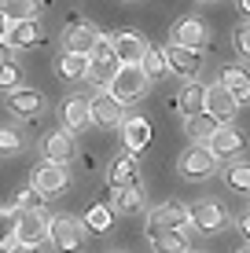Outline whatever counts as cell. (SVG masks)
I'll use <instances>...</instances> for the list:
<instances>
[{
    "instance_id": "1",
    "label": "cell",
    "mask_w": 250,
    "mask_h": 253,
    "mask_svg": "<svg viewBox=\"0 0 250 253\" xmlns=\"http://www.w3.org/2000/svg\"><path fill=\"white\" fill-rule=\"evenodd\" d=\"M85 231L89 228L81 220H74V216H66V213L48 220V242H51L55 253H85V242H89Z\"/></svg>"
},
{
    "instance_id": "2",
    "label": "cell",
    "mask_w": 250,
    "mask_h": 253,
    "mask_svg": "<svg viewBox=\"0 0 250 253\" xmlns=\"http://www.w3.org/2000/svg\"><path fill=\"white\" fill-rule=\"evenodd\" d=\"M118 70H122V59H118V51H114V37L103 33V41L96 44V51H92V59H89V77H85V81H92L96 88H107Z\"/></svg>"
},
{
    "instance_id": "3",
    "label": "cell",
    "mask_w": 250,
    "mask_h": 253,
    "mask_svg": "<svg viewBox=\"0 0 250 253\" xmlns=\"http://www.w3.org/2000/svg\"><path fill=\"white\" fill-rule=\"evenodd\" d=\"M151 88V77L144 74V66H122L114 74V81L107 84V92L114 95V99H122V103H136V99H144V92Z\"/></svg>"
},
{
    "instance_id": "4",
    "label": "cell",
    "mask_w": 250,
    "mask_h": 253,
    "mask_svg": "<svg viewBox=\"0 0 250 253\" xmlns=\"http://www.w3.org/2000/svg\"><path fill=\"white\" fill-rule=\"evenodd\" d=\"M158 231H195L192 228V213H188V206L180 202H166L158 209H151L148 216V235H158Z\"/></svg>"
},
{
    "instance_id": "5",
    "label": "cell",
    "mask_w": 250,
    "mask_h": 253,
    "mask_svg": "<svg viewBox=\"0 0 250 253\" xmlns=\"http://www.w3.org/2000/svg\"><path fill=\"white\" fill-rule=\"evenodd\" d=\"M103 41V30H96L92 22H81V19H70V30L63 33V51H74V55H89L96 51V44Z\"/></svg>"
},
{
    "instance_id": "6",
    "label": "cell",
    "mask_w": 250,
    "mask_h": 253,
    "mask_svg": "<svg viewBox=\"0 0 250 253\" xmlns=\"http://www.w3.org/2000/svg\"><path fill=\"white\" fill-rule=\"evenodd\" d=\"M213 169H217V158L210 154V147H188L180 154V176L199 184V180H210Z\"/></svg>"
},
{
    "instance_id": "7",
    "label": "cell",
    "mask_w": 250,
    "mask_h": 253,
    "mask_svg": "<svg viewBox=\"0 0 250 253\" xmlns=\"http://www.w3.org/2000/svg\"><path fill=\"white\" fill-rule=\"evenodd\" d=\"M41 154H45V162H51V165H70L77 158V139H74V132H66V128L48 132L45 139H41Z\"/></svg>"
},
{
    "instance_id": "8",
    "label": "cell",
    "mask_w": 250,
    "mask_h": 253,
    "mask_svg": "<svg viewBox=\"0 0 250 253\" xmlns=\"http://www.w3.org/2000/svg\"><path fill=\"white\" fill-rule=\"evenodd\" d=\"M188 213H192L195 231H221L228 224V213H225V206H221L217 198H199V202L188 206Z\"/></svg>"
},
{
    "instance_id": "9",
    "label": "cell",
    "mask_w": 250,
    "mask_h": 253,
    "mask_svg": "<svg viewBox=\"0 0 250 253\" xmlns=\"http://www.w3.org/2000/svg\"><path fill=\"white\" fill-rule=\"evenodd\" d=\"M48 220L41 209H30V213H19V235H15V242L19 246H30V250H41L48 242Z\"/></svg>"
},
{
    "instance_id": "10",
    "label": "cell",
    "mask_w": 250,
    "mask_h": 253,
    "mask_svg": "<svg viewBox=\"0 0 250 253\" xmlns=\"http://www.w3.org/2000/svg\"><path fill=\"white\" fill-rule=\"evenodd\" d=\"M92 121H96L100 128H114V125H125V103L114 99L107 88H100L96 95H92Z\"/></svg>"
},
{
    "instance_id": "11",
    "label": "cell",
    "mask_w": 250,
    "mask_h": 253,
    "mask_svg": "<svg viewBox=\"0 0 250 253\" xmlns=\"http://www.w3.org/2000/svg\"><path fill=\"white\" fill-rule=\"evenodd\" d=\"M202 114H210L213 121H221V125H228L232 118L239 114V103H236V95H232L225 84H206V110Z\"/></svg>"
},
{
    "instance_id": "12",
    "label": "cell",
    "mask_w": 250,
    "mask_h": 253,
    "mask_svg": "<svg viewBox=\"0 0 250 253\" xmlns=\"http://www.w3.org/2000/svg\"><path fill=\"white\" fill-rule=\"evenodd\" d=\"M169 44L202 51L206 44H210V30H206L199 19H177V22H173V30H169Z\"/></svg>"
},
{
    "instance_id": "13",
    "label": "cell",
    "mask_w": 250,
    "mask_h": 253,
    "mask_svg": "<svg viewBox=\"0 0 250 253\" xmlns=\"http://www.w3.org/2000/svg\"><path fill=\"white\" fill-rule=\"evenodd\" d=\"M166 59H169V74H177L180 81H195V74L202 70V51H195V48L169 44L166 48Z\"/></svg>"
},
{
    "instance_id": "14",
    "label": "cell",
    "mask_w": 250,
    "mask_h": 253,
    "mask_svg": "<svg viewBox=\"0 0 250 253\" xmlns=\"http://www.w3.org/2000/svg\"><path fill=\"white\" fill-rule=\"evenodd\" d=\"M206 147H210V154L217 162H232V158H239V151L247 147V132H239V128H232V125H221L217 136H213Z\"/></svg>"
},
{
    "instance_id": "15",
    "label": "cell",
    "mask_w": 250,
    "mask_h": 253,
    "mask_svg": "<svg viewBox=\"0 0 250 253\" xmlns=\"http://www.w3.org/2000/svg\"><path fill=\"white\" fill-rule=\"evenodd\" d=\"M33 187H37L45 198L63 195V191L70 187V172H66V165H51V162H45L37 172H33Z\"/></svg>"
},
{
    "instance_id": "16",
    "label": "cell",
    "mask_w": 250,
    "mask_h": 253,
    "mask_svg": "<svg viewBox=\"0 0 250 253\" xmlns=\"http://www.w3.org/2000/svg\"><path fill=\"white\" fill-rule=\"evenodd\" d=\"M148 48L151 44L140 37V33H133V30L114 33V51H118V59H122V66H140L144 55H148Z\"/></svg>"
},
{
    "instance_id": "17",
    "label": "cell",
    "mask_w": 250,
    "mask_h": 253,
    "mask_svg": "<svg viewBox=\"0 0 250 253\" xmlns=\"http://www.w3.org/2000/svg\"><path fill=\"white\" fill-rule=\"evenodd\" d=\"M59 118H63L59 128H66V132H81V128L92 121V103L85 99V95H70V99L59 107Z\"/></svg>"
},
{
    "instance_id": "18",
    "label": "cell",
    "mask_w": 250,
    "mask_h": 253,
    "mask_svg": "<svg viewBox=\"0 0 250 253\" xmlns=\"http://www.w3.org/2000/svg\"><path fill=\"white\" fill-rule=\"evenodd\" d=\"M173 107L184 118H199L206 110V84L202 81H184V84H180V92H177V99H173Z\"/></svg>"
},
{
    "instance_id": "19",
    "label": "cell",
    "mask_w": 250,
    "mask_h": 253,
    "mask_svg": "<svg viewBox=\"0 0 250 253\" xmlns=\"http://www.w3.org/2000/svg\"><path fill=\"white\" fill-rule=\"evenodd\" d=\"M7 99V110H11V114H19V118H37L41 110H45V95H41L37 88H15V92H7L4 95Z\"/></svg>"
},
{
    "instance_id": "20",
    "label": "cell",
    "mask_w": 250,
    "mask_h": 253,
    "mask_svg": "<svg viewBox=\"0 0 250 253\" xmlns=\"http://www.w3.org/2000/svg\"><path fill=\"white\" fill-rule=\"evenodd\" d=\"M136 176H140V162H136V154H122V158H114V162H110L107 184H110V191L136 187Z\"/></svg>"
},
{
    "instance_id": "21",
    "label": "cell",
    "mask_w": 250,
    "mask_h": 253,
    "mask_svg": "<svg viewBox=\"0 0 250 253\" xmlns=\"http://www.w3.org/2000/svg\"><path fill=\"white\" fill-rule=\"evenodd\" d=\"M151 136H154V128H151V121H148V118H125V125H122V139H125L129 154L148 151V147H151Z\"/></svg>"
},
{
    "instance_id": "22",
    "label": "cell",
    "mask_w": 250,
    "mask_h": 253,
    "mask_svg": "<svg viewBox=\"0 0 250 253\" xmlns=\"http://www.w3.org/2000/svg\"><path fill=\"white\" fill-rule=\"evenodd\" d=\"M225 88L236 95V103L243 107V103H250V70L247 66H221V77H217Z\"/></svg>"
},
{
    "instance_id": "23",
    "label": "cell",
    "mask_w": 250,
    "mask_h": 253,
    "mask_svg": "<svg viewBox=\"0 0 250 253\" xmlns=\"http://www.w3.org/2000/svg\"><path fill=\"white\" fill-rule=\"evenodd\" d=\"M55 74L63 77V81H85V77H89V55L59 51L55 55Z\"/></svg>"
},
{
    "instance_id": "24",
    "label": "cell",
    "mask_w": 250,
    "mask_h": 253,
    "mask_svg": "<svg viewBox=\"0 0 250 253\" xmlns=\"http://www.w3.org/2000/svg\"><path fill=\"white\" fill-rule=\"evenodd\" d=\"M217 128H221V121H213L210 114H199V118H184V132H188V139H192L195 147H206L213 136H217Z\"/></svg>"
},
{
    "instance_id": "25",
    "label": "cell",
    "mask_w": 250,
    "mask_h": 253,
    "mask_svg": "<svg viewBox=\"0 0 250 253\" xmlns=\"http://www.w3.org/2000/svg\"><path fill=\"white\" fill-rule=\"evenodd\" d=\"M7 44H11L15 51L41 44V22H37V19H30V22H11V30H7Z\"/></svg>"
},
{
    "instance_id": "26",
    "label": "cell",
    "mask_w": 250,
    "mask_h": 253,
    "mask_svg": "<svg viewBox=\"0 0 250 253\" xmlns=\"http://www.w3.org/2000/svg\"><path fill=\"white\" fill-rule=\"evenodd\" d=\"M110 206H114L122 216H136V213L144 209V191H140V187H122V191H110Z\"/></svg>"
},
{
    "instance_id": "27",
    "label": "cell",
    "mask_w": 250,
    "mask_h": 253,
    "mask_svg": "<svg viewBox=\"0 0 250 253\" xmlns=\"http://www.w3.org/2000/svg\"><path fill=\"white\" fill-rule=\"evenodd\" d=\"M151 250L154 253H192L184 231H158V235H151Z\"/></svg>"
},
{
    "instance_id": "28",
    "label": "cell",
    "mask_w": 250,
    "mask_h": 253,
    "mask_svg": "<svg viewBox=\"0 0 250 253\" xmlns=\"http://www.w3.org/2000/svg\"><path fill=\"white\" fill-rule=\"evenodd\" d=\"M15 235H19V209L15 206H0V250H11Z\"/></svg>"
},
{
    "instance_id": "29",
    "label": "cell",
    "mask_w": 250,
    "mask_h": 253,
    "mask_svg": "<svg viewBox=\"0 0 250 253\" xmlns=\"http://www.w3.org/2000/svg\"><path fill=\"white\" fill-rule=\"evenodd\" d=\"M37 11H41V0H4L7 22H30L37 19Z\"/></svg>"
},
{
    "instance_id": "30",
    "label": "cell",
    "mask_w": 250,
    "mask_h": 253,
    "mask_svg": "<svg viewBox=\"0 0 250 253\" xmlns=\"http://www.w3.org/2000/svg\"><path fill=\"white\" fill-rule=\"evenodd\" d=\"M144 74H148L151 77V81H158V77H166L169 74V59H166V51H162V48H148V55H144Z\"/></svg>"
},
{
    "instance_id": "31",
    "label": "cell",
    "mask_w": 250,
    "mask_h": 253,
    "mask_svg": "<svg viewBox=\"0 0 250 253\" xmlns=\"http://www.w3.org/2000/svg\"><path fill=\"white\" fill-rule=\"evenodd\" d=\"M110 220H114V213H110V206L107 202H96V206H89V213H85V228L89 231H107L110 228Z\"/></svg>"
},
{
    "instance_id": "32",
    "label": "cell",
    "mask_w": 250,
    "mask_h": 253,
    "mask_svg": "<svg viewBox=\"0 0 250 253\" xmlns=\"http://www.w3.org/2000/svg\"><path fill=\"white\" fill-rule=\"evenodd\" d=\"M26 147V136L15 125H0V154H19Z\"/></svg>"
},
{
    "instance_id": "33",
    "label": "cell",
    "mask_w": 250,
    "mask_h": 253,
    "mask_svg": "<svg viewBox=\"0 0 250 253\" xmlns=\"http://www.w3.org/2000/svg\"><path fill=\"white\" fill-rule=\"evenodd\" d=\"M225 184H228L232 191H243V195H250V165H247V162L232 165V169L225 172Z\"/></svg>"
},
{
    "instance_id": "34",
    "label": "cell",
    "mask_w": 250,
    "mask_h": 253,
    "mask_svg": "<svg viewBox=\"0 0 250 253\" xmlns=\"http://www.w3.org/2000/svg\"><path fill=\"white\" fill-rule=\"evenodd\" d=\"M41 202H45V195H41V191L30 184V187H22L19 195H15V202H11V206L19 209V213H30V209H41Z\"/></svg>"
},
{
    "instance_id": "35",
    "label": "cell",
    "mask_w": 250,
    "mask_h": 253,
    "mask_svg": "<svg viewBox=\"0 0 250 253\" xmlns=\"http://www.w3.org/2000/svg\"><path fill=\"white\" fill-rule=\"evenodd\" d=\"M232 48H236L239 59H250V22H239L232 30Z\"/></svg>"
},
{
    "instance_id": "36",
    "label": "cell",
    "mask_w": 250,
    "mask_h": 253,
    "mask_svg": "<svg viewBox=\"0 0 250 253\" xmlns=\"http://www.w3.org/2000/svg\"><path fill=\"white\" fill-rule=\"evenodd\" d=\"M0 88H7V92H15V88H22V70L15 66V63H7V66H0Z\"/></svg>"
},
{
    "instance_id": "37",
    "label": "cell",
    "mask_w": 250,
    "mask_h": 253,
    "mask_svg": "<svg viewBox=\"0 0 250 253\" xmlns=\"http://www.w3.org/2000/svg\"><path fill=\"white\" fill-rule=\"evenodd\" d=\"M7 63H15V48L7 41H0V66H7Z\"/></svg>"
},
{
    "instance_id": "38",
    "label": "cell",
    "mask_w": 250,
    "mask_h": 253,
    "mask_svg": "<svg viewBox=\"0 0 250 253\" xmlns=\"http://www.w3.org/2000/svg\"><path fill=\"white\" fill-rule=\"evenodd\" d=\"M7 30H11V22H7V15L0 11V41H7Z\"/></svg>"
},
{
    "instance_id": "39",
    "label": "cell",
    "mask_w": 250,
    "mask_h": 253,
    "mask_svg": "<svg viewBox=\"0 0 250 253\" xmlns=\"http://www.w3.org/2000/svg\"><path fill=\"white\" fill-rule=\"evenodd\" d=\"M4 253H37V250H30V246H19V242H15L11 250H4Z\"/></svg>"
},
{
    "instance_id": "40",
    "label": "cell",
    "mask_w": 250,
    "mask_h": 253,
    "mask_svg": "<svg viewBox=\"0 0 250 253\" xmlns=\"http://www.w3.org/2000/svg\"><path fill=\"white\" fill-rule=\"evenodd\" d=\"M236 7H239V15H250V0H236Z\"/></svg>"
},
{
    "instance_id": "41",
    "label": "cell",
    "mask_w": 250,
    "mask_h": 253,
    "mask_svg": "<svg viewBox=\"0 0 250 253\" xmlns=\"http://www.w3.org/2000/svg\"><path fill=\"white\" fill-rule=\"evenodd\" d=\"M239 228H243V235H250V213L243 216V220H239Z\"/></svg>"
},
{
    "instance_id": "42",
    "label": "cell",
    "mask_w": 250,
    "mask_h": 253,
    "mask_svg": "<svg viewBox=\"0 0 250 253\" xmlns=\"http://www.w3.org/2000/svg\"><path fill=\"white\" fill-rule=\"evenodd\" d=\"M199 4H213V0H199Z\"/></svg>"
},
{
    "instance_id": "43",
    "label": "cell",
    "mask_w": 250,
    "mask_h": 253,
    "mask_svg": "<svg viewBox=\"0 0 250 253\" xmlns=\"http://www.w3.org/2000/svg\"><path fill=\"white\" fill-rule=\"evenodd\" d=\"M239 253H250V246H247V250H239Z\"/></svg>"
},
{
    "instance_id": "44",
    "label": "cell",
    "mask_w": 250,
    "mask_h": 253,
    "mask_svg": "<svg viewBox=\"0 0 250 253\" xmlns=\"http://www.w3.org/2000/svg\"><path fill=\"white\" fill-rule=\"evenodd\" d=\"M0 11H4V0H0Z\"/></svg>"
},
{
    "instance_id": "45",
    "label": "cell",
    "mask_w": 250,
    "mask_h": 253,
    "mask_svg": "<svg viewBox=\"0 0 250 253\" xmlns=\"http://www.w3.org/2000/svg\"><path fill=\"white\" fill-rule=\"evenodd\" d=\"M125 4H133V0H125Z\"/></svg>"
}]
</instances>
